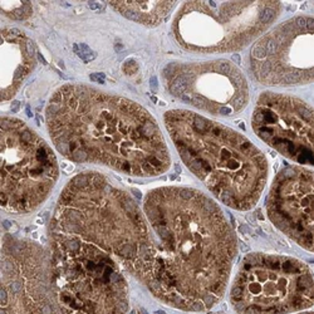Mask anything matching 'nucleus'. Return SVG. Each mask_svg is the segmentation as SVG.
<instances>
[{
	"mask_svg": "<svg viewBox=\"0 0 314 314\" xmlns=\"http://www.w3.org/2000/svg\"><path fill=\"white\" fill-rule=\"evenodd\" d=\"M255 135L288 160L314 168V108L289 94L264 92L252 117Z\"/></svg>",
	"mask_w": 314,
	"mask_h": 314,
	"instance_id": "f8f14e48",
	"label": "nucleus"
},
{
	"mask_svg": "<svg viewBox=\"0 0 314 314\" xmlns=\"http://www.w3.org/2000/svg\"><path fill=\"white\" fill-rule=\"evenodd\" d=\"M163 122L182 162L221 204L254 209L268 181L266 157L249 138L187 110H171Z\"/></svg>",
	"mask_w": 314,
	"mask_h": 314,
	"instance_id": "20e7f679",
	"label": "nucleus"
},
{
	"mask_svg": "<svg viewBox=\"0 0 314 314\" xmlns=\"http://www.w3.org/2000/svg\"><path fill=\"white\" fill-rule=\"evenodd\" d=\"M161 77L171 96L216 117L240 115L249 103L245 76L230 60L171 62Z\"/></svg>",
	"mask_w": 314,
	"mask_h": 314,
	"instance_id": "9d476101",
	"label": "nucleus"
},
{
	"mask_svg": "<svg viewBox=\"0 0 314 314\" xmlns=\"http://www.w3.org/2000/svg\"><path fill=\"white\" fill-rule=\"evenodd\" d=\"M73 49H74V52H76V54L78 55V57L85 63H90L91 60H93L94 58H96V52L92 51L87 44L76 43L73 46Z\"/></svg>",
	"mask_w": 314,
	"mask_h": 314,
	"instance_id": "f3484780",
	"label": "nucleus"
},
{
	"mask_svg": "<svg viewBox=\"0 0 314 314\" xmlns=\"http://www.w3.org/2000/svg\"><path fill=\"white\" fill-rule=\"evenodd\" d=\"M2 12L10 18L23 20L32 15L33 9L29 2H2Z\"/></svg>",
	"mask_w": 314,
	"mask_h": 314,
	"instance_id": "dca6fc26",
	"label": "nucleus"
},
{
	"mask_svg": "<svg viewBox=\"0 0 314 314\" xmlns=\"http://www.w3.org/2000/svg\"><path fill=\"white\" fill-rule=\"evenodd\" d=\"M35 65L32 40L16 28L2 29V103L18 93Z\"/></svg>",
	"mask_w": 314,
	"mask_h": 314,
	"instance_id": "4468645a",
	"label": "nucleus"
},
{
	"mask_svg": "<svg viewBox=\"0 0 314 314\" xmlns=\"http://www.w3.org/2000/svg\"><path fill=\"white\" fill-rule=\"evenodd\" d=\"M111 7L130 20L146 27H156L165 20L177 2H108Z\"/></svg>",
	"mask_w": 314,
	"mask_h": 314,
	"instance_id": "2eb2a0df",
	"label": "nucleus"
},
{
	"mask_svg": "<svg viewBox=\"0 0 314 314\" xmlns=\"http://www.w3.org/2000/svg\"><path fill=\"white\" fill-rule=\"evenodd\" d=\"M49 238L92 244L111 253L135 277L151 246L143 209L129 191L96 171L76 175L63 187Z\"/></svg>",
	"mask_w": 314,
	"mask_h": 314,
	"instance_id": "7ed1b4c3",
	"label": "nucleus"
},
{
	"mask_svg": "<svg viewBox=\"0 0 314 314\" xmlns=\"http://www.w3.org/2000/svg\"><path fill=\"white\" fill-rule=\"evenodd\" d=\"M123 71H124V73L127 74V76H131V74H135L136 72L138 71L137 62H136V60H132V59L127 60V62L123 65Z\"/></svg>",
	"mask_w": 314,
	"mask_h": 314,
	"instance_id": "a211bd4d",
	"label": "nucleus"
},
{
	"mask_svg": "<svg viewBox=\"0 0 314 314\" xmlns=\"http://www.w3.org/2000/svg\"><path fill=\"white\" fill-rule=\"evenodd\" d=\"M298 314H314V312H302V313H298Z\"/></svg>",
	"mask_w": 314,
	"mask_h": 314,
	"instance_id": "412c9836",
	"label": "nucleus"
},
{
	"mask_svg": "<svg viewBox=\"0 0 314 314\" xmlns=\"http://www.w3.org/2000/svg\"><path fill=\"white\" fill-rule=\"evenodd\" d=\"M249 67L264 86L314 83V16H293L263 35L250 51Z\"/></svg>",
	"mask_w": 314,
	"mask_h": 314,
	"instance_id": "9b49d317",
	"label": "nucleus"
},
{
	"mask_svg": "<svg viewBox=\"0 0 314 314\" xmlns=\"http://www.w3.org/2000/svg\"><path fill=\"white\" fill-rule=\"evenodd\" d=\"M2 209L28 215L39 209L59 177L58 161L49 144L22 119L2 117Z\"/></svg>",
	"mask_w": 314,
	"mask_h": 314,
	"instance_id": "6e6552de",
	"label": "nucleus"
},
{
	"mask_svg": "<svg viewBox=\"0 0 314 314\" xmlns=\"http://www.w3.org/2000/svg\"><path fill=\"white\" fill-rule=\"evenodd\" d=\"M143 213L151 246L136 279L163 304L205 312L223 299L238 243L223 209L197 189L149 191Z\"/></svg>",
	"mask_w": 314,
	"mask_h": 314,
	"instance_id": "f257e3e1",
	"label": "nucleus"
},
{
	"mask_svg": "<svg viewBox=\"0 0 314 314\" xmlns=\"http://www.w3.org/2000/svg\"><path fill=\"white\" fill-rule=\"evenodd\" d=\"M280 2H186L172 22L185 51L202 54L245 48L279 18Z\"/></svg>",
	"mask_w": 314,
	"mask_h": 314,
	"instance_id": "423d86ee",
	"label": "nucleus"
},
{
	"mask_svg": "<svg viewBox=\"0 0 314 314\" xmlns=\"http://www.w3.org/2000/svg\"><path fill=\"white\" fill-rule=\"evenodd\" d=\"M266 214L278 230L314 253V171L287 166L278 172L266 196Z\"/></svg>",
	"mask_w": 314,
	"mask_h": 314,
	"instance_id": "ddd939ff",
	"label": "nucleus"
},
{
	"mask_svg": "<svg viewBox=\"0 0 314 314\" xmlns=\"http://www.w3.org/2000/svg\"><path fill=\"white\" fill-rule=\"evenodd\" d=\"M46 118L53 144L72 162L106 166L133 177L158 176L171 168L157 121L129 98L66 85L53 93Z\"/></svg>",
	"mask_w": 314,
	"mask_h": 314,
	"instance_id": "f03ea898",
	"label": "nucleus"
},
{
	"mask_svg": "<svg viewBox=\"0 0 314 314\" xmlns=\"http://www.w3.org/2000/svg\"><path fill=\"white\" fill-rule=\"evenodd\" d=\"M2 314H63L49 250L9 233L2 236Z\"/></svg>",
	"mask_w": 314,
	"mask_h": 314,
	"instance_id": "1a4fd4ad",
	"label": "nucleus"
},
{
	"mask_svg": "<svg viewBox=\"0 0 314 314\" xmlns=\"http://www.w3.org/2000/svg\"><path fill=\"white\" fill-rule=\"evenodd\" d=\"M238 314H298L314 307V274L288 255L252 253L239 265L229 291Z\"/></svg>",
	"mask_w": 314,
	"mask_h": 314,
	"instance_id": "0eeeda50",
	"label": "nucleus"
},
{
	"mask_svg": "<svg viewBox=\"0 0 314 314\" xmlns=\"http://www.w3.org/2000/svg\"><path fill=\"white\" fill-rule=\"evenodd\" d=\"M18 108H19V102H13V104H12L13 112H16V111H18Z\"/></svg>",
	"mask_w": 314,
	"mask_h": 314,
	"instance_id": "aec40b11",
	"label": "nucleus"
},
{
	"mask_svg": "<svg viewBox=\"0 0 314 314\" xmlns=\"http://www.w3.org/2000/svg\"><path fill=\"white\" fill-rule=\"evenodd\" d=\"M90 78L93 80V82H97V83H103L106 77L103 73H94V74H91Z\"/></svg>",
	"mask_w": 314,
	"mask_h": 314,
	"instance_id": "6ab92c4d",
	"label": "nucleus"
},
{
	"mask_svg": "<svg viewBox=\"0 0 314 314\" xmlns=\"http://www.w3.org/2000/svg\"><path fill=\"white\" fill-rule=\"evenodd\" d=\"M52 278L63 314H129L126 269L102 248L49 238Z\"/></svg>",
	"mask_w": 314,
	"mask_h": 314,
	"instance_id": "39448f33",
	"label": "nucleus"
}]
</instances>
